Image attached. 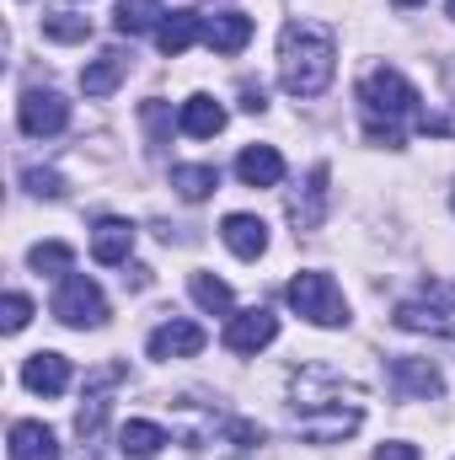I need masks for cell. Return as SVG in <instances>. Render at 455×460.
Instances as JSON below:
<instances>
[{"label":"cell","instance_id":"obj_27","mask_svg":"<svg viewBox=\"0 0 455 460\" xmlns=\"http://www.w3.org/2000/svg\"><path fill=\"white\" fill-rule=\"evenodd\" d=\"M27 262H32L38 273H59V279H65V273H70V262H76V252H70L65 241H38V246L27 252Z\"/></svg>","mask_w":455,"mask_h":460},{"label":"cell","instance_id":"obj_13","mask_svg":"<svg viewBox=\"0 0 455 460\" xmlns=\"http://www.w3.org/2000/svg\"><path fill=\"white\" fill-rule=\"evenodd\" d=\"M391 380H397V391L407 402H429V396L445 391V375L429 358H391Z\"/></svg>","mask_w":455,"mask_h":460},{"label":"cell","instance_id":"obj_34","mask_svg":"<svg viewBox=\"0 0 455 460\" xmlns=\"http://www.w3.org/2000/svg\"><path fill=\"white\" fill-rule=\"evenodd\" d=\"M445 75H451V92H455V59H451V70H445Z\"/></svg>","mask_w":455,"mask_h":460},{"label":"cell","instance_id":"obj_24","mask_svg":"<svg viewBox=\"0 0 455 460\" xmlns=\"http://www.w3.org/2000/svg\"><path fill=\"white\" fill-rule=\"evenodd\" d=\"M43 38H54V43H86V38H92V16L59 5V11L43 16Z\"/></svg>","mask_w":455,"mask_h":460},{"label":"cell","instance_id":"obj_15","mask_svg":"<svg viewBox=\"0 0 455 460\" xmlns=\"http://www.w3.org/2000/svg\"><path fill=\"white\" fill-rule=\"evenodd\" d=\"M236 177H241L246 188H279V182H284V155H279L273 145H246V150L236 155Z\"/></svg>","mask_w":455,"mask_h":460},{"label":"cell","instance_id":"obj_6","mask_svg":"<svg viewBox=\"0 0 455 460\" xmlns=\"http://www.w3.org/2000/svg\"><path fill=\"white\" fill-rule=\"evenodd\" d=\"M451 311H455V284L451 279H429L413 300L397 305V327L402 332H429V327H445Z\"/></svg>","mask_w":455,"mask_h":460},{"label":"cell","instance_id":"obj_14","mask_svg":"<svg viewBox=\"0 0 455 460\" xmlns=\"http://www.w3.org/2000/svg\"><path fill=\"white\" fill-rule=\"evenodd\" d=\"M129 252H134V226L118 220V215H103L92 226V257L103 268H118V262H129Z\"/></svg>","mask_w":455,"mask_h":460},{"label":"cell","instance_id":"obj_37","mask_svg":"<svg viewBox=\"0 0 455 460\" xmlns=\"http://www.w3.org/2000/svg\"><path fill=\"white\" fill-rule=\"evenodd\" d=\"M451 209H455V188H451Z\"/></svg>","mask_w":455,"mask_h":460},{"label":"cell","instance_id":"obj_9","mask_svg":"<svg viewBox=\"0 0 455 460\" xmlns=\"http://www.w3.org/2000/svg\"><path fill=\"white\" fill-rule=\"evenodd\" d=\"M16 123H22V134L49 139V134H59V128L70 123V102H65L59 92H27V97L16 102Z\"/></svg>","mask_w":455,"mask_h":460},{"label":"cell","instance_id":"obj_35","mask_svg":"<svg viewBox=\"0 0 455 460\" xmlns=\"http://www.w3.org/2000/svg\"><path fill=\"white\" fill-rule=\"evenodd\" d=\"M445 11H451V22H455V0H445Z\"/></svg>","mask_w":455,"mask_h":460},{"label":"cell","instance_id":"obj_11","mask_svg":"<svg viewBox=\"0 0 455 460\" xmlns=\"http://www.w3.org/2000/svg\"><path fill=\"white\" fill-rule=\"evenodd\" d=\"M22 385H27L32 396H59V391L70 385V358H65V353H54V348L32 353V358L22 364Z\"/></svg>","mask_w":455,"mask_h":460},{"label":"cell","instance_id":"obj_26","mask_svg":"<svg viewBox=\"0 0 455 460\" xmlns=\"http://www.w3.org/2000/svg\"><path fill=\"white\" fill-rule=\"evenodd\" d=\"M193 300L210 311V316H230V305H236V295H230V284L226 279H215V273H193Z\"/></svg>","mask_w":455,"mask_h":460},{"label":"cell","instance_id":"obj_22","mask_svg":"<svg viewBox=\"0 0 455 460\" xmlns=\"http://www.w3.org/2000/svg\"><path fill=\"white\" fill-rule=\"evenodd\" d=\"M172 439H166V429L161 423H145V418H129L123 429H118V450L129 460H156L161 450H166Z\"/></svg>","mask_w":455,"mask_h":460},{"label":"cell","instance_id":"obj_36","mask_svg":"<svg viewBox=\"0 0 455 460\" xmlns=\"http://www.w3.org/2000/svg\"><path fill=\"white\" fill-rule=\"evenodd\" d=\"M397 5H424V0H397Z\"/></svg>","mask_w":455,"mask_h":460},{"label":"cell","instance_id":"obj_29","mask_svg":"<svg viewBox=\"0 0 455 460\" xmlns=\"http://www.w3.org/2000/svg\"><path fill=\"white\" fill-rule=\"evenodd\" d=\"M27 322H32V300H27V295H5V300H0V327H5V332H22Z\"/></svg>","mask_w":455,"mask_h":460},{"label":"cell","instance_id":"obj_8","mask_svg":"<svg viewBox=\"0 0 455 460\" xmlns=\"http://www.w3.org/2000/svg\"><path fill=\"white\" fill-rule=\"evenodd\" d=\"M333 172H327V161H317L311 172H306V188H295L290 193V226L295 230H317L327 220V199H333Z\"/></svg>","mask_w":455,"mask_h":460},{"label":"cell","instance_id":"obj_7","mask_svg":"<svg viewBox=\"0 0 455 460\" xmlns=\"http://www.w3.org/2000/svg\"><path fill=\"white\" fill-rule=\"evenodd\" d=\"M123 375H129L123 364H97V369L86 375V396H81V412H76V434H81L86 445L103 434V423H108V391H113Z\"/></svg>","mask_w":455,"mask_h":460},{"label":"cell","instance_id":"obj_16","mask_svg":"<svg viewBox=\"0 0 455 460\" xmlns=\"http://www.w3.org/2000/svg\"><path fill=\"white\" fill-rule=\"evenodd\" d=\"M204 43L215 54H241L252 43V16L246 11H215V16H204Z\"/></svg>","mask_w":455,"mask_h":460},{"label":"cell","instance_id":"obj_33","mask_svg":"<svg viewBox=\"0 0 455 460\" xmlns=\"http://www.w3.org/2000/svg\"><path fill=\"white\" fill-rule=\"evenodd\" d=\"M241 108H246V113H263V108H268V97H263L257 86H246V92H241Z\"/></svg>","mask_w":455,"mask_h":460},{"label":"cell","instance_id":"obj_3","mask_svg":"<svg viewBox=\"0 0 455 460\" xmlns=\"http://www.w3.org/2000/svg\"><path fill=\"white\" fill-rule=\"evenodd\" d=\"M424 97H418V86L402 75V70H391V65H375L364 81H359V108H364V123H370V139L375 145H402V123H418L424 108H418Z\"/></svg>","mask_w":455,"mask_h":460},{"label":"cell","instance_id":"obj_21","mask_svg":"<svg viewBox=\"0 0 455 460\" xmlns=\"http://www.w3.org/2000/svg\"><path fill=\"white\" fill-rule=\"evenodd\" d=\"M177 128H183L188 139H215V134L226 128V108H220L215 97H204V92H199V97H188V102H183Z\"/></svg>","mask_w":455,"mask_h":460},{"label":"cell","instance_id":"obj_25","mask_svg":"<svg viewBox=\"0 0 455 460\" xmlns=\"http://www.w3.org/2000/svg\"><path fill=\"white\" fill-rule=\"evenodd\" d=\"M172 188H177L188 204H204V199L220 188V172H215V166H172Z\"/></svg>","mask_w":455,"mask_h":460},{"label":"cell","instance_id":"obj_4","mask_svg":"<svg viewBox=\"0 0 455 460\" xmlns=\"http://www.w3.org/2000/svg\"><path fill=\"white\" fill-rule=\"evenodd\" d=\"M284 295H290L295 316H306L311 327H348V300L333 284V273H295Z\"/></svg>","mask_w":455,"mask_h":460},{"label":"cell","instance_id":"obj_2","mask_svg":"<svg viewBox=\"0 0 455 460\" xmlns=\"http://www.w3.org/2000/svg\"><path fill=\"white\" fill-rule=\"evenodd\" d=\"M338 75V43L317 22H290L279 32V86L290 97H322Z\"/></svg>","mask_w":455,"mask_h":460},{"label":"cell","instance_id":"obj_10","mask_svg":"<svg viewBox=\"0 0 455 460\" xmlns=\"http://www.w3.org/2000/svg\"><path fill=\"white\" fill-rule=\"evenodd\" d=\"M273 338H279V316H273V311H236L226 322L230 353H263Z\"/></svg>","mask_w":455,"mask_h":460},{"label":"cell","instance_id":"obj_5","mask_svg":"<svg viewBox=\"0 0 455 460\" xmlns=\"http://www.w3.org/2000/svg\"><path fill=\"white\" fill-rule=\"evenodd\" d=\"M54 316L76 332H97L108 322V295L92 273H65L59 289H54Z\"/></svg>","mask_w":455,"mask_h":460},{"label":"cell","instance_id":"obj_28","mask_svg":"<svg viewBox=\"0 0 455 460\" xmlns=\"http://www.w3.org/2000/svg\"><path fill=\"white\" fill-rule=\"evenodd\" d=\"M22 182H27V193H38V199H65V177L49 172V166H27Z\"/></svg>","mask_w":455,"mask_h":460},{"label":"cell","instance_id":"obj_18","mask_svg":"<svg viewBox=\"0 0 455 460\" xmlns=\"http://www.w3.org/2000/svg\"><path fill=\"white\" fill-rule=\"evenodd\" d=\"M220 241H226L236 257L257 262V257L268 252V226H263L257 215H226V226H220Z\"/></svg>","mask_w":455,"mask_h":460},{"label":"cell","instance_id":"obj_1","mask_svg":"<svg viewBox=\"0 0 455 460\" xmlns=\"http://www.w3.org/2000/svg\"><path fill=\"white\" fill-rule=\"evenodd\" d=\"M290 423L311 445H343L364 423V391L322 364L290 369Z\"/></svg>","mask_w":455,"mask_h":460},{"label":"cell","instance_id":"obj_20","mask_svg":"<svg viewBox=\"0 0 455 460\" xmlns=\"http://www.w3.org/2000/svg\"><path fill=\"white\" fill-rule=\"evenodd\" d=\"M204 38V16L199 11H166V22L156 27V43H161V54H188L193 43Z\"/></svg>","mask_w":455,"mask_h":460},{"label":"cell","instance_id":"obj_31","mask_svg":"<svg viewBox=\"0 0 455 460\" xmlns=\"http://www.w3.org/2000/svg\"><path fill=\"white\" fill-rule=\"evenodd\" d=\"M230 445L236 450H257L263 445V429L257 423H230Z\"/></svg>","mask_w":455,"mask_h":460},{"label":"cell","instance_id":"obj_19","mask_svg":"<svg viewBox=\"0 0 455 460\" xmlns=\"http://www.w3.org/2000/svg\"><path fill=\"white\" fill-rule=\"evenodd\" d=\"M11 460H59L54 429L49 423H32V418L11 423Z\"/></svg>","mask_w":455,"mask_h":460},{"label":"cell","instance_id":"obj_23","mask_svg":"<svg viewBox=\"0 0 455 460\" xmlns=\"http://www.w3.org/2000/svg\"><path fill=\"white\" fill-rule=\"evenodd\" d=\"M161 22H166V5H161V0H118V11H113V27L123 38L156 32Z\"/></svg>","mask_w":455,"mask_h":460},{"label":"cell","instance_id":"obj_32","mask_svg":"<svg viewBox=\"0 0 455 460\" xmlns=\"http://www.w3.org/2000/svg\"><path fill=\"white\" fill-rule=\"evenodd\" d=\"M370 460H418V445H402V439H397V445H380Z\"/></svg>","mask_w":455,"mask_h":460},{"label":"cell","instance_id":"obj_12","mask_svg":"<svg viewBox=\"0 0 455 460\" xmlns=\"http://www.w3.org/2000/svg\"><path fill=\"white\" fill-rule=\"evenodd\" d=\"M204 343H210V338H204L199 322H161L145 348H150V358H193Z\"/></svg>","mask_w":455,"mask_h":460},{"label":"cell","instance_id":"obj_17","mask_svg":"<svg viewBox=\"0 0 455 460\" xmlns=\"http://www.w3.org/2000/svg\"><path fill=\"white\" fill-rule=\"evenodd\" d=\"M129 59H134V54H123V49H103V54L81 70V92H86V97H108V92H118V81L129 75Z\"/></svg>","mask_w":455,"mask_h":460},{"label":"cell","instance_id":"obj_30","mask_svg":"<svg viewBox=\"0 0 455 460\" xmlns=\"http://www.w3.org/2000/svg\"><path fill=\"white\" fill-rule=\"evenodd\" d=\"M139 118H145V128H150V145L161 150V145H166V108H161V102H145Z\"/></svg>","mask_w":455,"mask_h":460}]
</instances>
